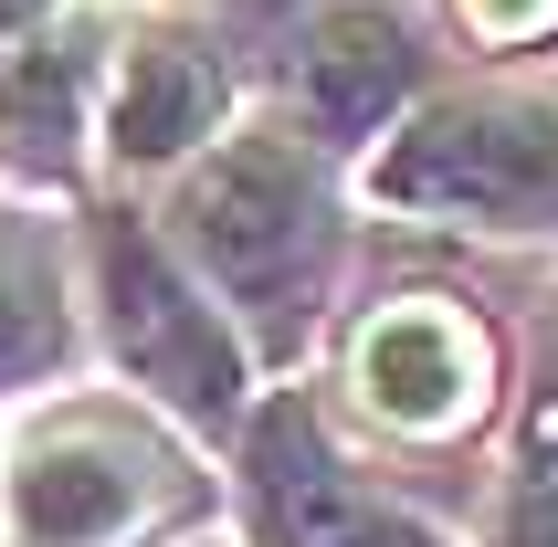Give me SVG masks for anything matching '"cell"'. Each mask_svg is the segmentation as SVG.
Instances as JSON below:
<instances>
[{"mask_svg": "<svg viewBox=\"0 0 558 547\" xmlns=\"http://www.w3.org/2000/svg\"><path fill=\"white\" fill-rule=\"evenodd\" d=\"M180 232L264 337L306 327L316 274H327V180H316L306 137H284V126L221 137L180 180Z\"/></svg>", "mask_w": 558, "mask_h": 547, "instance_id": "6da1fadb", "label": "cell"}, {"mask_svg": "<svg viewBox=\"0 0 558 547\" xmlns=\"http://www.w3.org/2000/svg\"><path fill=\"white\" fill-rule=\"evenodd\" d=\"M369 190L422 221L558 232V95H442L379 148Z\"/></svg>", "mask_w": 558, "mask_h": 547, "instance_id": "7a4b0ae2", "label": "cell"}, {"mask_svg": "<svg viewBox=\"0 0 558 547\" xmlns=\"http://www.w3.org/2000/svg\"><path fill=\"white\" fill-rule=\"evenodd\" d=\"M95 284H106L117 358L137 368L169 411H190V422H232V411H243V348H232V327L201 305V284H190L137 221H106V232H95Z\"/></svg>", "mask_w": 558, "mask_h": 547, "instance_id": "3957f363", "label": "cell"}, {"mask_svg": "<svg viewBox=\"0 0 558 547\" xmlns=\"http://www.w3.org/2000/svg\"><path fill=\"white\" fill-rule=\"evenodd\" d=\"M180 506V474L126 422H53L11 463V547H126Z\"/></svg>", "mask_w": 558, "mask_h": 547, "instance_id": "277c9868", "label": "cell"}, {"mask_svg": "<svg viewBox=\"0 0 558 547\" xmlns=\"http://www.w3.org/2000/svg\"><path fill=\"white\" fill-rule=\"evenodd\" d=\"M253 537L264 547H442L422 516H401L390 495L359 485L295 400L253 431Z\"/></svg>", "mask_w": 558, "mask_h": 547, "instance_id": "5b68a950", "label": "cell"}, {"mask_svg": "<svg viewBox=\"0 0 558 547\" xmlns=\"http://www.w3.org/2000/svg\"><path fill=\"white\" fill-rule=\"evenodd\" d=\"M348 368H359V400H369L379 422L422 431V442L433 431H464L485 411V337L433 295L379 305L369 327H359V348H348Z\"/></svg>", "mask_w": 558, "mask_h": 547, "instance_id": "8992f818", "label": "cell"}, {"mask_svg": "<svg viewBox=\"0 0 558 547\" xmlns=\"http://www.w3.org/2000/svg\"><path fill=\"white\" fill-rule=\"evenodd\" d=\"M295 85H306L316 137H379L401 117V95L422 85V53H411V32L390 11L338 0V11H316L306 53H295Z\"/></svg>", "mask_w": 558, "mask_h": 547, "instance_id": "52a82bcc", "label": "cell"}, {"mask_svg": "<svg viewBox=\"0 0 558 547\" xmlns=\"http://www.w3.org/2000/svg\"><path fill=\"white\" fill-rule=\"evenodd\" d=\"M232 85H221V63L190 42V32H148V42H126L117 63V95H106V148L126 169H169L190 158L201 137L221 126Z\"/></svg>", "mask_w": 558, "mask_h": 547, "instance_id": "ba28073f", "label": "cell"}, {"mask_svg": "<svg viewBox=\"0 0 558 547\" xmlns=\"http://www.w3.org/2000/svg\"><path fill=\"white\" fill-rule=\"evenodd\" d=\"M74 117H85V42L53 22H32L0 42V148L22 169H63L74 158Z\"/></svg>", "mask_w": 558, "mask_h": 547, "instance_id": "9c48e42d", "label": "cell"}, {"mask_svg": "<svg viewBox=\"0 0 558 547\" xmlns=\"http://www.w3.org/2000/svg\"><path fill=\"white\" fill-rule=\"evenodd\" d=\"M43 368H63V284L43 232L0 221V390H32Z\"/></svg>", "mask_w": 558, "mask_h": 547, "instance_id": "30bf717a", "label": "cell"}, {"mask_svg": "<svg viewBox=\"0 0 558 547\" xmlns=\"http://www.w3.org/2000/svg\"><path fill=\"white\" fill-rule=\"evenodd\" d=\"M464 11L474 42H537V32H558V0H453Z\"/></svg>", "mask_w": 558, "mask_h": 547, "instance_id": "8fae6325", "label": "cell"}, {"mask_svg": "<svg viewBox=\"0 0 558 547\" xmlns=\"http://www.w3.org/2000/svg\"><path fill=\"white\" fill-rule=\"evenodd\" d=\"M517 547H558V453H537L517 485Z\"/></svg>", "mask_w": 558, "mask_h": 547, "instance_id": "7c38bea8", "label": "cell"}, {"mask_svg": "<svg viewBox=\"0 0 558 547\" xmlns=\"http://www.w3.org/2000/svg\"><path fill=\"white\" fill-rule=\"evenodd\" d=\"M32 22H53V0H0V42H11V32H32Z\"/></svg>", "mask_w": 558, "mask_h": 547, "instance_id": "4fadbf2b", "label": "cell"}, {"mask_svg": "<svg viewBox=\"0 0 558 547\" xmlns=\"http://www.w3.org/2000/svg\"><path fill=\"white\" fill-rule=\"evenodd\" d=\"M537 453H558V400H548V411H537Z\"/></svg>", "mask_w": 558, "mask_h": 547, "instance_id": "5bb4252c", "label": "cell"}]
</instances>
